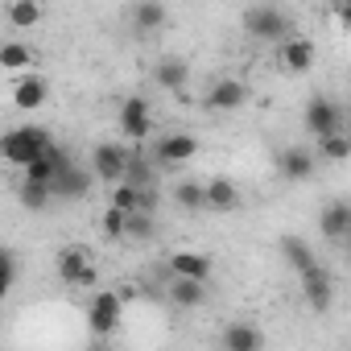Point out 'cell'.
<instances>
[{
    "instance_id": "obj_1",
    "label": "cell",
    "mask_w": 351,
    "mask_h": 351,
    "mask_svg": "<svg viewBox=\"0 0 351 351\" xmlns=\"http://www.w3.org/2000/svg\"><path fill=\"white\" fill-rule=\"evenodd\" d=\"M50 145V132L38 128V124H21V128H9L5 136H0V161L5 165H29L38 153H46Z\"/></svg>"
},
{
    "instance_id": "obj_2",
    "label": "cell",
    "mask_w": 351,
    "mask_h": 351,
    "mask_svg": "<svg viewBox=\"0 0 351 351\" xmlns=\"http://www.w3.org/2000/svg\"><path fill=\"white\" fill-rule=\"evenodd\" d=\"M120 314H124V298L116 289H99L87 306V326L95 339H108L116 326H120Z\"/></svg>"
},
{
    "instance_id": "obj_3",
    "label": "cell",
    "mask_w": 351,
    "mask_h": 351,
    "mask_svg": "<svg viewBox=\"0 0 351 351\" xmlns=\"http://www.w3.org/2000/svg\"><path fill=\"white\" fill-rule=\"evenodd\" d=\"M298 277H302V298H306V306H310L314 314H326L330 302H335V277H330V269L314 261V265L302 269Z\"/></svg>"
},
{
    "instance_id": "obj_4",
    "label": "cell",
    "mask_w": 351,
    "mask_h": 351,
    "mask_svg": "<svg viewBox=\"0 0 351 351\" xmlns=\"http://www.w3.org/2000/svg\"><path fill=\"white\" fill-rule=\"evenodd\" d=\"M116 120H120V136H128V141H136V145L153 132V108H149L145 95H128V99H120Z\"/></svg>"
},
{
    "instance_id": "obj_5",
    "label": "cell",
    "mask_w": 351,
    "mask_h": 351,
    "mask_svg": "<svg viewBox=\"0 0 351 351\" xmlns=\"http://www.w3.org/2000/svg\"><path fill=\"white\" fill-rule=\"evenodd\" d=\"M314 58H318V46H314L310 38L285 34V38L277 42V66H281L285 75H306V71L314 66Z\"/></svg>"
},
{
    "instance_id": "obj_6",
    "label": "cell",
    "mask_w": 351,
    "mask_h": 351,
    "mask_svg": "<svg viewBox=\"0 0 351 351\" xmlns=\"http://www.w3.org/2000/svg\"><path fill=\"white\" fill-rule=\"evenodd\" d=\"M124 169H128V149H124V145L104 141V145L91 149V178H99V182L112 186V182L124 178Z\"/></svg>"
},
{
    "instance_id": "obj_7",
    "label": "cell",
    "mask_w": 351,
    "mask_h": 351,
    "mask_svg": "<svg viewBox=\"0 0 351 351\" xmlns=\"http://www.w3.org/2000/svg\"><path fill=\"white\" fill-rule=\"evenodd\" d=\"M58 277L66 281V285H79V289H87V285H95V265H91V256H87V248L83 244H66L62 252H58Z\"/></svg>"
},
{
    "instance_id": "obj_8",
    "label": "cell",
    "mask_w": 351,
    "mask_h": 351,
    "mask_svg": "<svg viewBox=\"0 0 351 351\" xmlns=\"http://www.w3.org/2000/svg\"><path fill=\"white\" fill-rule=\"evenodd\" d=\"M244 34L256 42H281L289 34V17L281 9H248L244 13Z\"/></svg>"
},
{
    "instance_id": "obj_9",
    "label": "cell",
    "mask_w": 351,
    "mask_h": 351,
    "mask_svg": "<svg viewBox=\"0 0 351 351\" xmlns=\"http://www.w3.org/2000/svg\"><path fill=\"white\" fill-rule=\"evenodd\" d=\"M302 120H306V132L310 136H326V132H339L343 128V108L330 95H310Z\"/></svg>"
},
{
    "instance_id": "obj_10",
    "label": "cell",
    "mask_w": 351,
    "mask_h": 351,
    "mask_svg": "<svg viewBox=\"0 0 351 351\" xmlns=\"http://www.w3.org/2000/svg\"><path fill=\"white\" fill-rule=\"evenodd\" d=\"M199 153V141L191 136V132H169V136H161L157 145H153V161L157 165H186L191 157Z\"/></svg>"
},
{
    "instance_id": "obj_11",
    "label": "cell",
    "mask_w": 351,
    "mask_h": 351,
    "mask_svg": "<svg viewBox=\"0 0 351 351\" xmlns=\"http://www.w3.org/2000/svg\"><path fill=\"white\" fill-rule=\"evenodd\" d=\"M50 195L54 199H87L91 195V173L83 169V165H62L58 173H54V182H50Z\"/></svg>"
},
{
    "instance_id": "obj_12",
    "label": "cell",
    "mask_w": 351,
    "mask_h": 351,
    "mask_svg": "<svg viewBox=\"0 0 351 351\" xmlns=\"http://www.w3.org/2000/svg\"><path fill=\"white\" fill-rule=\"evenodd\" d=\"M46 99H50V83L42 79V75H17V83H13V108H21V112H38V108H46Z\"/></svg>"
},
{
    "instance_id": "obj_13",
    "label": "cell",
    "mask_w": 351,
    "mask_h": 351,
    "mask_svg": "<svg viewBox=\"0 0 351 351\" xmlns=\"http://www.w3.org/2000/svg\"><path fill=\"white\" fill-rule=\"evenodd\" d=\"M244 99H248L244 79H219V83H211V91H207V108H211V112H236V108H244Z\"/></svg>"
},
{
    "instance_id": "obj_14",
    "label": "cell",
    "mask_w": 351,
    "mask_h": 351,
    "mask_svg": "<svg viewBox=\"0 0 351 351\" xmlns=\"http://www.w3.org/2000/svg\"><path fill=\"white\" fill-rule=\"evenodd\" d=\"M203 207L207 211H236L240 207V191H236V182L232 178H211V182H203Z\"/></svg>"
},
{
    "instance_id": "obj_15",
    "label": "cell",
    "mask_w": 351,
    "mask_h": 351,
    "mask_svg": "<svg viewBox=\"0 0 351 351\" xmlns=\"http://www.w3.org/2000/svg\"><path fill=\"white\" fill-rule=\"evenodd\" d=\"M277 173L285 182H306L310 173H314V153L310 149H285L277 153Z\"/></svg>"
},
{
    "instance_id": "obj_16",
    "label": "cell",
    "mask_w": 351,
    "mask_h": 351,
    "mask_svg": "<svg viewBox=\"0 0 351 351\" xmlns=\"http://www.w3.org/2000/svg\"><path fill=\"white\" fill-rule=\"evenodd\" d=\"M169 273H173V277H191V281H211L215 265H211V256H203V252H173V256H169Z\"/></svg>"
},
{
    "instance_id": "obj_17",
    "label": "cell",
    "mask_w": 351,
    "mask_h": 351,
    "mask_svg": "<svg viewBox=\"0 0 351 351\" xmlns=\"http://www.w3.org/2000/svg\"><path fill=\"white\" fill-rule=\"evenodd\" d=\"M318 232L326 236V240H335V244H343L347 236H351V207L339 199V203H330L322 215H318Z\"/></svg>"
},
{
    "instance_id": "obj_18",
    "label": "cell",
    "mask_w": 351,
    "mask_h": 351,
    "mask_svg": "<svg viewBox=\"0 0 351 351\" xmlns=\"http://www.w3.org/2000/svg\"><path fill=\"white\" fill-rule=\"evenodd\" d=\"M223 351H261L265 347V330L252 326V322H232L223 335H219Z\"/></svg>"
},
{
    "instance_id": "obj_19",
    "label": "cell",
    "mask_w": 351,
    "mask_h": 351,
    "mask_svg": "<svg viewBox=\"0 0 351 351\" xmlns=\"http://www.w3.org/2000/svg\"><path fill=\"white\" fill-rule=\"evenodd\" d=\"M153 83H157L161 91H173V95H178V91L191 83V66H186V58H161V62L153 66Z\"/></svg>"
},
{
    "instance_id": "obj_20",
    "label": "cell",
    "mask_w": 351,
    "mask_h": 351,
    "mask_svg": "<svg viewBox=\"0 0 351 351\" xmlns=\"http://www.w3.org/2000/svg\"><path fill=\"white\" fill-rule=\"evenodd\" d=\"M169 302L178 310H199L207 302V281H191V277H173L169 281Z\"/></svg>"
},
{
    "instance_id": "obj_21",
    "label": "cell",
    "mask_w": 351,
    "mask_h": 351,
    "mask_svg": "<svg viewBox=\"0 0 351 351\" xmlns=\"http://www.w3.org/2000/svg\"><path fill=\"white\" fill-rule=\"evenodd\" d=\"M165 21H169V13H165L161 0H136L132 5V29L136 34H157Z\"/></svg>"
},
{
    "instance_id": "obj_22",
    "label": "cell",
    "mask_w": 351,
    "mask_h": 351,
    "mask_svg": "<svg viewBox=\"0 0 351 351\" xmlns=\"http://www.w3.org/2000/svg\"><path fill=\"white\" fill-rule=\"evenodd\" d=\"M17 203H21L25 211H46V207L54 203V195H50L46 182H29V178H21V182H17Z\"/></svg>"
},
{
    "instance_id": "obj_23",
    "label": "cell",
    "mask_w": 351,
    "mask_h": 351,
    "mask_svg": "<svg viewBox=\"0 0 351 351\" xmlns=\"http://www.w3.org/2000/svg\"><path fill=\"white\" fill-rule=\"evenodd\" d=\"M281 256H285V265H293V273H302V269H310L318 256H314V248L302 240V236H285L281 240Z\"/></svg>"
},
{
    "instance_id": "obj_24",
    "label": "cell",
    "mask_w": 351,
    "mask_h": 351,
    "mask_svg": "<svg viewBox=\"0 0 351 351\" xmlns=\"http://www.w3.org/2000/svg\"><path fill=\"white\" fill-rule=\"evenodd\" d=\"M0 66L13 71V75L29 71V66H34V46H25V42H5V46H0Z\"/></svg>"
},
{
    "instance_id": "obj_25",
    "label": "cell",
    "mask_w": 351,
    "mask_h": 351,
    "mask_svg": "<svg viewBox=\"0 0 351 351\" xmlns=\"http://www.w3.org/2000/svg\"><path fill=\"white\" fill-rule=\"evenodd\" d=\"M42 0H13L9 5V25H17V29H34L38 21H42Z\"/></svg>"
},
{
    "instance_id": "obj_26",
    "label": "cell",
    "mask_w": 351,
    "mask_h": 351,
    "mask_svg": "<svg viewBox=\"0 0 351 351\" xmlns=\"http://www.w3.org/2000/svg\"><path fill=\"white\" fill-rule=\"evenodd\" d=\"M153 232H157L153 211H128L124 215V240H153Z\"/></svg>"
},
{
    "instance_id": "obj_27",
    "label": "cell",
    "mask_w": 351,
    "mask_h": 351,
    "mask_svg": "<svg viewBox=\"0 0 351 351\" xmlns=\"http://www.w3.org/2000/svg\"><path fill=\"white\" fill-rule=\"evenodd\" d=\"M314 141H318V157H326V161H347V153H351V141H347L343 128L326 132V136H314Z\"/></svg>"
},
{
    "instance_id": "obj_28",
    "label": "cell",
    "mask_w": 351,
    "mask_h": 351,
    "mask_svg": "<svg viewBox=\"0 0 351 351\" xmlns=\"http://www.w3.org/2000/svg\"><path fill=\"white\" fill-rule=\"evenodd\" d=\"M136 203H141V186H132V182H112V199H108V207H116V211H136Z\"/></svg>"
},
{
    "instance_id": "obj_29",
    "label": "cell",
    "mask_w": 351,
    "mask_h": 351,
    "mask_svg": "<svg viewBox=\"0 0 351 351\" xmlns=\"http://www.w3.org/2000/svg\"><path fill=\"white\" fill-rule=\"evenodd\" d=\"M173 203L186 207V211H199L203 207V182H178L173 186Z\"/></svg>"
},
{
    "instance_id": "obj_30",
    "label": "cell",
    "mask_w": 351,
    "mask_h": 351,
    "mask_svg": "<svg viewBox=\"0 0 351 351\" xmlns=\"http://www.w3.org/2000/svg\"><path fill=\"white\" fill-rule=\"evenodd\" d=\"M13 285H17V256L9 248H0V302L9 298Z\"/></svg>"
},
{
    "instance_id": "obj_31",
    "label": "cell",
    "mask_w": 351,
    "mask_h": 351,
    "mask_svg": "<svg viewBox=\"0 0 351 351\" xmlns=\"http://www.w3.org/2000/svg\"><path fill=\"white\" fill-rule=\"evenodd\" d=\"M124 215L128 211H116V207H108L104 215H99V232H104V240H124Z\"/></svg>"
}]
</instances>
